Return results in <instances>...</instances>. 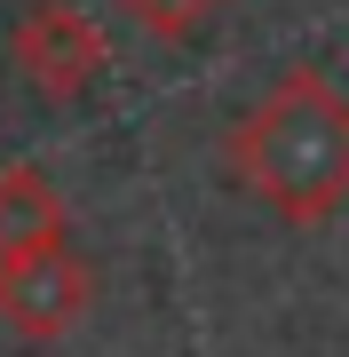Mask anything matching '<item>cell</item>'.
Masks as SVG:
<instances>
[{
  "label": "cell",
  "mask_w": 349,
  "mask_h": 357,
  "mask_svg": "<svg viewBox=\"0 0 349 357\" xmlns=\"http://www.w3.org/2000/svg\"><path fill=\"white\" fill-rule=\"evenodd\" d=\"M88 302H95V270L88 255H72V238L0 262V326L24 342H64L88 318Z\"/></svg>",
  "instance_id": "cell-2"
},
{
  "label": "cell",
  "mask_w": 349,
  "mask_h": 357,
  "mask_svg": "<svg viewBox=\"0 0 349 357\" xmlns=\"http://www.w3.org/2000/svg\"><path fill=\"white\" fill-rule=\"evenodd\" d=\"M104 64H111V40H104V24L88 8H72V0L24 8V24H16V72L48 103H79L104 79Z\"/></svg>",
  "instance_id": "cell-3"
},
{
  "label": "cell",
  "mask_w": 349,
  "mask_h": 357,
  "mask_svg": "<svg viewBox=\"0 0 349 357\" xmlns=\"http://www.w3.org/2000/svg\"><path fill=\"white\" fill-rule=\"evenodd\" d=\"M231 8V0H119V16H127L135 32H151V40H167V48H183V40H199L215 24V16Z\"/></svg>",
  "instance_id": "cell-5"
},
{
  "label": "cell",
  "mask_w": 349,
  "mask_h": 357,
  "mask_svg": "<svg viewBox=\"0 0 349 357\" xmlns=\"http://www.w3.org/2000/svg\"><path fill=\"white\" fill-rule=\"evenodd\" d=\"M64 191H56L40 167H0V262L32 255V246H64Z\"/></svg>",
  "instance_id": "cell-4"
},
{
  "label": "cell",
  "mask_w": 349,
  "mask_h": 357,
  "mask_svg": "<svg viewBox=\"0 0 349 357\" xmlns=\"http://www.w3.org/2000/svg\"><path fill=\"white\" fill-rule=\"evenodd\" d=\"M222 167L278 222H334L349 206V96L318 64H286L222 135Z\"/></svg>",
  "instance_id": "cell-1"
}]
</instances>
